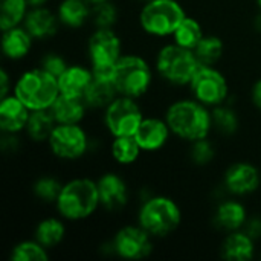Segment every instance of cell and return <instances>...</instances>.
I'll return each mask as SVG.
<instances>
[{"instance_id": "cell-9", "label": "cell", "mask_w": 261, "mask_h": 261, "mask_svg": "<svg viewBox=\"0 0 261 261\" xmlns=\"http://www.w3.org/2000/svg\"><path fill=\"white\" fill-rule=\"evenodd\" d=\"M95 138L84 124H57L49 141L47 153L61 164H76L93 153Z\"/></svg>"}, {"instance_id": "cell-44", "label": "cell", "mask_w": 261, "mask_h": 261, "mask_svg": "<svg viewBox=\"0 0 261 261\" xmlns=\"http://www.w3.org/2000/svg\"><path fill=\"white\" fill-rule=\"evenodd\" d=\"M254 5H255L257 9H260L261 11V0H254Z\"/></svg>"}, {"instance_id": "cell-18", "label": "cell", "mask_w": 261, "mask_h": 261, "mask_svg": "<svg viewBox=\"0 0 261 261\" xmlns=\"http://www.w3.org/2000/svg\"><path fill=\"white\" fill-rule=\"evenodd\" d=\"M2 57L11 64H20L34 55L37 41L23 24L2 31Z\"/></svg>"}, {"instance_id": "cell-34", "label": "cell", "mask_w": 261, "mask_h": 261, "mask_svg": "<svg viewBox=\"0 0 261 261\" xmlns=\"http://www.w3.org/2000/svg\"><path fill=\"white\" fill-rule=\"evenodd\" d=\"M11 261H47L50 260V251L40 245L34 237L23 239L12 245L9 252Z\"/></svg>"}, {"instance_id": "cell-21", "label": "cell", "mask_w": 261, "mask_h": 261, "mask_svg": "<svg viewBox=\"0 0 261 261\" xmlns=\"http://www.w3.org/2000/svg\"><path fill=\"white\" fill-rule=\"evenodd\" d=\"M67 232V222L55 213L37 220L32 229V237L46 249L55 251L66 242Z\"/></svg>"}, {"instance_id": "cell-13", "label": "cell", "mask_w": 261, "mask_h": 261, "mask_svg": "<svg viewBox=\"0 0 261 261\" xmlns=\"http://www.w3.org/2000/svg\"><path fill=\"white\" fill-rule=\"evenodd\" d=\"M113 255L125 261L148 258L156 248V239L136 222L119 226L110 237Z\"/></svg>"}, {"instance_id": "cell-25", "label": "cell", "mask_w": 261, "mask_h": 261, "mask_svg": "<svg viewBox=\"0 0 261 261\" xmlns=\"http://www.w3.org/2000/svg\"><path fill=\"white\" fill-rule=\"evenodd\" d=\"M107 153L110 161L118 168L135 167L144 156L142 148L139 147L135 136H115L109 138Z\"/></svg>"}, {"instance_id": "cell-20", "label": "cell", "mask_w": 261, "mask_h": 261, "mask_svg": "<svg viewBox=\"0 0 261 261\" xmlns=\"http://www.w3.org/2000/svg\"><path fill=\"white\" fill-rule=\"evenodd\" d=\"M219 255L226 261H251L258 255V243L243 229L223 234Z\"/></svg>"}, {"instance_id": "cell-30", "label": "cell", "mask_w": 261, "mask_h": 261, "mask_svg": "<svg viewBox=\"0 0 261 261\" xmlns=\"http://www.w3.org/2000/svg\"><path fill=\"white\" fill-rule=\"evenodd\" d=\"M193 52L200 64L220 66L226 55V43L222 35L216 32H206Z\"/></svg>"}, {"instance_id": "cell-38", "label": "cell", "mask_w": 261, "mask_h": 261, "mask_svg": "<svg viewBox=\"0 0 261 261\" xmlns=\"http://www.w3.org/2000/svg\"><path fill=\"white\" fill-rule=\"evenodd\" d=\"M243 231H245L248 236H251L257 243H260L261 242V216L260 214H257V213L249 214V217H248V220H246V223H245V226H243Z\"/></svg>"}, {"instance_id": "cell-37", "label": "cell", "mask_w": 261, "mask_h": 261, "mask_svg": "<svg viewBox=\"0 0 261 261\" xmlns=\"http://www.w3.org/2000/svg\"><path fill=\"white\" fill-rule=\"evenodd\" d=\"M26 142L28 141H26L23 133H3V132H0V151L3 156H8V158L17 156Z\"/></svg>"}, {"instance_id": "cell-42", "label": "cell", "mask_w": 261, "mask_h": 261, "mask_svg": "<svg viewBox=\"0 0 261 261\" xmlns=\"http://www.w3.org/2000/svg\"><path fill=\"white\" fill-rule=\"evenodd\" d=\"M29 8H40V6H49L54 3V0H26Z\"/></svg>"}, {"instance_id": "cell-31", "label": "cell", "mask_w": 261, "mask_h": 261, "mask_svg": "<svg viewBox=\"0 0 261 261\" xmlns=\"http://www.w3.org/2000/svg\"><path fill=\"white\" fill-rule=\"evenodd\" d=\"M205 34H206V31H205L202 20L196 15L187 14L184 17V20L179 23V26L176 28V31L170 40L185 49L194 50V47L199 44V41L203 38Z\"/></svg>"}, {"instance_id": "cell-11", "label": "cell", "mask_w": 261, "mask_h": 261, "mask_svg": "<svg viewBox=\"0 0 261 261\" xmlns=\"http://www.w3.org/2000/svg\"><path fill=\"white\" fill-rule=\"evenodd\" d=\"M101 127L107 138L135 136L145 113L144 104L139 99L118 95L101 113Z\"/></svg>"}, {"instance_id": "cell-40", "label": "cell", "mask_w": 261, "mask_h": 261, "mask_svg": "<svg viewBox=\"0 0 261 261\" xmlns=\"http://www.w3.org/2000/svg\"><path fill=\"white\" fill-rule=\"evenodd\" d=\"M248 99L255 112L261 113V76L255 78L251 83L249 92H248Z\"/></svg>"}, {"instance_id": "cell-12", "label": "cell", "mask_w": 261, "mask_h": 261, "mask_svg": "<svg viewBox=\"0 0 261 261\" xmlns=\"http://www.w3.org/2000/svg\"><path fill=\"white\" fill-rule=\"evenodd\" d=\"M96 185L101 211L110 216L124 213L135 197V190L121 170L101 171L96 176Z\"/></svg>"}, {"instance_id": "cell-45", "label": "cell", "mask_w": 261, "mask_h": 261, "mask_svg": "<svg viewBox=\"0 0 261 261\" xmlns=\"http://www.w3.org/2000/svg\"><path fill=\"white\" fill-rule=\"evenodd\" d=\"M138 5H141V3H145V2H150V0H135Z\"/></svg>"}, {"instance_id": "cell-32", "label": "cell", "mask_w": 261, "mask_h": 261, "mask_svg": "<svg viewBox=\"0 0 261 261\" xmlns=\"http://www.w3.org/2000/svg\"><path fill=\"white\" fill-rule=\"evenodd\" d=\"M219 156L217 144L213 136L187 144V159L196 168L211 167Z\"/></svg>"}, {"instance_id": "cell-19", "label": "cell", "mask_w": 261, "mask_h": 261, "mask_svg": "<svg viewBox=\"0 0 261 261\" xmlns=\"http://www.w3.org/2000/svg\"><path fill=\"white\" fill-rule=\"evenodd\" d=\"M54 8L63 31L78 32L90 28L92 5L87 0H57Z\"/></svg>"}, {"instance_id": "cell-46", "label": "cell", "mask_w": 261, "mask_h": 261, "mask_svg": "<svg viewBox=\"0 0 261 261\" xmlns=\"http://www.w3.org/2000/svg\"><path fill=\"white\" fill-rule=\"evenodd\" d=\"M258 257H260V258H261V254H260V255H258Z\"/></svg>"}, {"instance_id": "cell-33", "label": "cell", "mask_w": 261, "mask_h": 261, "mask_svg": "<svg viewBox=\"0 0 261 261\" xmlns=\"http://www.w3.org/2000/svg\"><path fill=\"white\" fill-rule=\"evenodd\" d=\"M121 18H122L121 6L116 0H107V2L92 5L90 28H104V29L118 28L121 23Z\"/></svg>"}, {"instance_id": "cell-10", "label": "cell", "mask_w": 261, "mask_h": 261, "mask_svg": "<svg viewBox=\"0 0 261 261\" xmlns=\"http://www.w3.org/2000/svg\"><path fill=\"white\" fill-rule=\"evenodd\" d=\"M187 90L190 96L210 109L232 101L229 76L220 66L200 64L194 76L191 78Z\"/></svg>"}, {"instance_id": "cell-26", "label": "cell", "mask_w": 261, "mask_h": 261, "mask_svg": "<svg viewBox=\"0 0 261 261\" xmlns=\"http://www.w3.org/2000/svg\"><path fill=\"white\" fill-rule=\"evenodd\" d=\"M211 118L214 136L231 139L237 136L242 130V116L232 101L211 109Z\"/></svg>"}, {"instance_id": "cell-8", "label": "cell", "mask_w": 261, "mask_h": 261, "mask_svg": "<svg viewBox=\"0 0 261 261\" xmlns=\"http://www.w3.org/2000/svg\"><path fill=\"white\" fill-rule=\"evenodd\" d=\"M125 52V41L118 28H90L84 40V61L95 75L110 76L115 64Z\"/></svg>"}, {"instance_id": "cell-17", "label": "cell", "mask_w": 261, "mask_h": 261, "mask_svg": "<svg viewBox=\"0 0 261 261\" xmlns=\"http://www.w3.org/2000/svg\"><path fill=\"white\" fill-rule=\"evenodd\" d=\"M23 26L32 35V38L37 41V44L49 43V41L55 40L60 35V32L63 31V26L58 20L55 8L50 5L40 6V8H31L26 14Z\"/></svg>"}, {"instance_id": "cell-22", "label": "cell", "mask_w": 261, "mask_h": 261, "mask_svg": "<svg viewBox=\"0 0 261 261\" xmlns=\"http://www.w3.org/2000/svg\"><path fill=\"white\" fill-rule=\"evenodd\" d=\"M95 73L86 61H70L64 72L58 76L60 93L84 96Z\"/></svg>"}, {"instance_id": "cell-4", "label": "cell", "mask_w": 261, "mask_h": 261, "mask_svg": "<svg viewBox=\"0 0 261 261\" xmlns=\"http://www.w3.org/2000/svg\"><path fill=\"white\" fill-rule=\"evenodd\" d=\"M110 78L119 95L144 101L156 84L153 60L135 50H125L115 64Z\"/></svg>"}, {"instance_id": "cell-39", "label": "cell", "mask_w": 261, "mask_h": 261, "mask_svg": "<svg viewBox=\"0 0 261 261\" xmlns=\"http://www.w3.org/2000/svg\"><path fill=\"white\" fill-rule=\"evenodd\" d=\"M14 80H15V75L8 69L6 64H3L2 70H0V98L8 96V95L12 93Z\"/></svg>"}, {"instance_id": "cell-36", "label": "cell", "mask_w": 261, "mask_h": 261, "mask_svg": "<svg viewBox=\"0 0 261 261\" xmlns=\"http://www.w3.org/2000/svg\"><path fill=\"white\" fill-rule=\"evenodd\" d=\"M72 60L69 57L64 55V52L57 50V49H46L41 54L35 55V63L38 67H41L43 70H46L47 73L54 75V76H60L64 69L69 66Z\"/></svg>"}, {"instance_id": "cell-3", "label": "cell", "mask_w": 261, "mask_h": 261, "mask_svg": "<svg viewBox=\"0 0 261 261\" xmlns=\"http://www.w3.org/2000/svg\"><path fill=\"white\" fill-rule=\"evenodd\" d=\"M135 222L159 242L180 229L184 210L173 196L153 191L148 197L138 202Z\"/></svg>"}, {"instance_id": "cell-29", "label": "cell", "mask_w": 261, "mask_h": 261, "mask_svg": "<svg viewBox=\"0 0 261 261\" xmlns=\"http://www.w3.org/2000/svg\"><path fill=\"white\" fill-rule=\"evenodd\" d=\"M55 127H57V121L52 116L50 110H34L31 112L23 135L26 141L31 144L46 145Z\"/></svg>"}, {"instance_id": "cell-41", "label": "cell", "mask_w": 261, "mask_h": 261, "mask_svg": "<svg viewBox=\"0 0 261 261\" xmlns=\"http://www.w3.org/2000/svg\"><path fill=\"white\" fill-rule=\"evenodd\" d=\"M251 26L254 29V32L257 35H261V11L257 9V12L252 15V21H251Z\"/></svg>"}, {"instance_id": "cell-2", "label": "cell", "mask_w": 261, "mask_h": 261, "mask_svg": "<svg viewBox=\"0 0 261 261\" xmlns=\"http://www.w3.org/2000/svg\"><path fill=\"white\" fill-rule=\"evenodd\" d=\"M54 210L67 223L73 225L93 219L101 211L96 177L81 174L64 179Z\"/></svg>"}, {"instance_id": "cell-7", "label": "cell", "mask_w": 261, "mask_h": 261, "mask_svg": "<svg viewBox=\"0 0 261 261\" xmlns=\"http://www.w3.org/2000/svg\"><path fill=\"white\" fill-rule=\"evenodd\" d=\"M12 93L31 112L49 110L60 95L58 78L32 64L15 75Z\"/></svg>"}, {"instance_id": "cell-15", "label": "cell", "mask_w": 261, "mask_h": 261, "mask_svg": "<svg viewBox=\"0 0 261 261\" xmlns=\"http://www.w3.org/2000/svg\"><path fill=\"white\" fill-rule=\"evenodd\" d=\"M135 138L144 154H156L164 151L174 139L164 115L147 113L138 127Z\"/></svg>"}, {"instance_id": "cell-5", "label": "cell", "mask_w": 261, "mask_h": 261, "mask_svg": "<svg viewBox=\"0 0 261 261\" xmlns=\"http://www.w3.org/2000/svg\"><path fill=\"white\" fill-rule=\"evenodd\" d=\"M187 14L182 0H150L138 5L135 20L145 38L162 43L171 38Z\"/></svg>"}, {"instance_id": "cell-24", "label": "cell", "mask_w": 261, "mask_h": 261, "mask_svg": "<svg viewBox=\"0 0 261 261\" xmlns=\"http://www.w3.org/2000/svg\"><path fill=\"white\" fill-rule=\"evenodd\" d=\"M50 113L57 124H84L90 109L87 107L84 96H73L60 93L50 106Z\"/></svg>"}, {"instance_id": "cell-1", "label": "cell", "mask_w": 261, "mask_h": 261, "mask_svg": "<svg viewBox=\"0 0 261 261\" xmlns=\"http://www.w3.org/2000/svg\"><path fill=\"white\" fill-rule=\"evenodd\" d=\"M174 139L185 145L214 136L213 135V118L211 109L199 102L188 93L185 96L173 98L162 112Z\"/></svg>"}, {"instance_id": "cell-43", "label": "cell", "mask_w": 261, "mask_h": 261, "mask_svg": "<svg viewBox=\"0 0 261 261\" xmlns=\"http://www.w3.org/2000/svg\"><path fill=\"white\" fill-rule=\"evenodd\" d=\"M90 5H96V3H101V2H107V0H87Z\"/></svg>"}, {"instance_id": "cell-35", "label": "cell", "mask_w": 261, "mask_h": 261, "mask_svg": "<svg viewBox=\"0 0 261 261\" xmlns=\"http://www.w3.org/2000/svg\"><path fill=\"white\" fill-rule=\"evenodd\" d=\"M29 9L26 0H0V31L23 24Z\"/></svg>"}, {"instance_id": "cell-16", "label": "cell", "mask_w": 261, "mask_h": 261, "mask_svg": "<svg viewBox=\"0 0 261 261\" xmlns=\"http://www.w3.org/2000/svg\"><path fill=\"white\" fill-rule=\"evenodd\" d=\"M249 214H251L249 208L243 202V199L223 196L216 202L211 220H213V226L219 232L228 234L243 229Z\"/></svg>"}, {"instance_id": "cell-28", "label": "cell", "mask_w": 261, "mask_h": 261, "mask_svg": "<svg viewBox=\"0 0 261 261\" xmlns=\"http://www.w3.org/2000/svg\"><path fill=\"white\" fill-rule=\"evenodd\" d=\"M64 179L60 177L58 174L54 173H43L38 174L32 182H31V196L32 199L43 205V206H52L55 205L61 188H63Z\"/></svg>"}, {"instance_id": "cell-23", "label": "cell", "mask_w": 261, "mask_h": 261, "mask_svg": "<svg viewBox=\"0 0 261 261\" xmlns=\"http://www.w3.org/2000/svg\"><path fill=\"white\" fill-rule=\"evenodd\" d=\"M31 110L14 95L0 98V132L24 133Z\"/></svg>"}, {"instance_id": "cell-27", "label": "cell", "mask_w": 261, "mask_h": 261, "mask_svg": "<svg viewBox=\"0 0 261 261\" xmlns=\"http://www.w3.org/2000/svg\"><path fill=\"white\" fill-rule=\"evenodd\" d=\"M118 90L112 81L110 76L106 75H95L90 86L87 87L84 93V101L90 112H98L101 113L116 96Z\"/></svg>"}, {"instance_id": "cell-6", "label": "cell", "mask_w": 261, "mask_h": 261, "mask_svg": "<svg viewBox=\"0 0 261 261\" xmlns=\"http://www.w3.org/2000/svg\"><path fill=\"white\" fill-rule=\"evenodd\" d=\"M151 60L158 80L173 89H187L200 66L191 49H185L171 40L159 43Z\"/></svg>"}, {"instance_id": "cell-14", "label": "cell", "mask_w": 261, "mask_h": 261, "mask_svg": "<svg viewBox=\"0 0 261 261\" xmlns=\"http://www.w3.org/2000/svg\"><path fill=\"white\" fill-rule=\"evenodd\" d=\"M220 188L223 194L239 199H246L257 194L261 188L260 167L246 159L231 162L222 173Z\"/></svg>"}]
</instances>
